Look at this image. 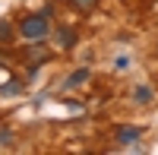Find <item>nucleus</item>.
<instances>
[{
	"mask_svg": "<svg viewBox=\"0 0 158 155\" xmlns=\"http://www.w3.org/2000/svg\"><path fill=\"white\" fill-rule=\"evenodd\" d=\"M10 139H13L10 130H0V146H10Z\"/></svg>",
	"mask_w": 158,
	"mask_h": 155,
	"instance_id": "1a4fd4ad",
	"label": "nucleus"
},
{
	"mask_svg": "<svg viewBox=\"0 0 158 155\" xmlns=\"http://www.w3.org/2000/svg\"><path fill=\"white\" fill-rule=\"evenodd\" d=\"M133 101H136V105H149V101H152V89L149 86H139L133 92Z\"/></svg>",
	"mask_w": 158,
	"mask_h": 155,
	"instance_id": "20e7f679",
	"label": "nucleus"
},
{
	"mask_svg": "<svg viewBox=\"0 0 158 155\" xmlns=\"http://www.w3.org/2000/svg\"><path fill=\"white\" fill-rule=\"evenodd\" d=\"M19 35L29 38V41H38V38L48 35V13H35V16H25L19 22Z\"/></svg>",
	"mask_w": 158,
	"mask_h": 155,
	"instance_id": "f257e3e1",
	"label": "nucleus"
},
{
	"mask_svg": "<svg viewBox=\"0 0 158 155\" xmlns=\"http://www.w3.org/2000/svg\"><path fill=\"white\" fill-rule=\"evenodd\" d=\"M22 92V82H6L3 86V95H19Z\"/></svg>",
	"mask_w": 158,
	"mask_h": 155,
	"instance_id": "0eeeda50",
	"label": "nucleus"
},
{
	"mask_svg": "<svg viewBox=\"0 0 158 155\" xmlns=\"http://www.w3.org/2000/svg\"><path fill=\"white\" fill-rule=\"evenodd\" d=\"M10 35H13V25H10V22H0V44L10 41Z\"/></svg>",
	"mask_w": 158,
	"mask_h": 155,
	"instance_id": "423d86ee",
	"label": "nucleus"
},
{
	"mask_svg": "<svg viewBox=\"0 0 158 155\" xmlns=\"http://www.w3.org/2000/svg\"><path fill=\"white\" fill-rule=\"evenodd\" d=\"M41 60H48V51L44 48H35L32 51V63H41Z\"/></svg>",
	"mask_w": 158,
	"mask_h": 155,
	"instance_id": "6e6552de",
	"label": "nucleus"
},
{
	"mask_svg": "<svg viewBox=\"0 0 158 155\" xmlns=\"http://www.w3.org/2000/svg\"><path fill=\"white\" fill-rule=\"evenodd\" d=\"M76 3L82 6V10H92V6H95V0H76Z\"/></svg>",
	"mask_w": 158,
	"mask_h": 155,
	"instance_id": "9d476101",
	"label": "nucleus"
},
{
	"mask_svg": "<svg viewBox=\"0 0 158 155\" xmlns=\"http://www.w3.org/2000/svg\"><path fill=\"white\" fill-rule=\"evenodd\" d=\"M85 79H89V70L82 67V70H76V73H70V79H67V82H63V86H67V89H70V86H79V82H85Z\"/></svg>",
	"mask_w": 158,
	"mask_h": 155,
	"instance_id": "39448f33",
	"label": "nucleus"
},
{
	"mask_svg": "<svg viewBox=\"0 0 158 155\" xmlns=\"http://www.w3.org/2000/svg\"><path fill=\"white\" fill-rule=\"evenodd\" d=\"M117 143H120V146H133L136 143V139L142 136V130H139V127H117Z\"/></svg>",
	"mask_w": 158,
	"mask_h": 155,
	"instance_id": "f03ea898",
	"label": "nucleus"
},
{
	"mask_svg": "<svg viewBox=\"0 0 158 155\" xmlns=\"http://www.w3.org/2000/svg\"><path fill=\"white\" fill-rule=\"evenodd\" d=\"M57 38H60V48H67V51L76 44V32H73V29H60Z\"/></svg>",
	"mask_w": 158,
	"mask_h": 155,
	"instance_id": "7ed1b4c3",
	"label": "nucleus"
}]
</instances>
